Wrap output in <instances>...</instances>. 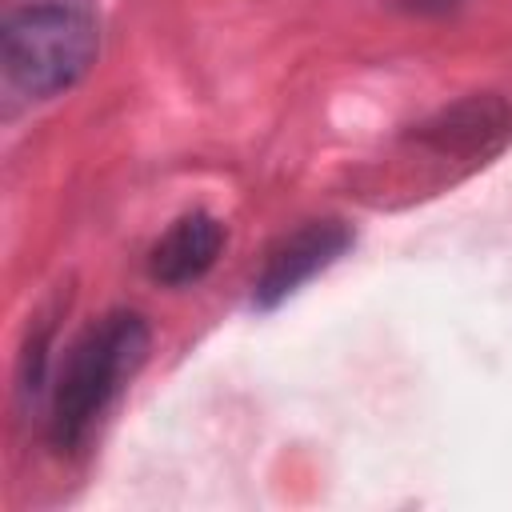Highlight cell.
I'll use <instances>...</instances> for the list:
<instances>
[{
	"instance_id": "cell-5",
	"label": "cell",
	"mask_w": 512,
	"mask_h": 512,
	"mask_svg": "<svg viewBox=\"0 0 512 512\" xmlns=\"http://www.w3.org/2000/svg\"><path fill=\"white\" fill-rule=\"evenodd\" d=\"M224 248V224L212 212H188L180 216L148 252V276L164 288L196 284L212 272Z\"/></svg>"
},
{
	"instance_id": "cell-6",
	"label": "cell",
	"mask_w": 512,
	"mask_h": 512,
	"mask_svg": "<svg viewBox=\"0 0 512 512\" xmlns=\"http://www.w3.org/2000/svg\"><path fill=\"white\" fill-rule=\"evenodd\" d=\"M460 0H412V8H420V12H448V8H456Z\"/></svg>"
},
{
	"instance_id": "cell-3",
	"label": "cell",
	"mask_w": 512,
	"mask_h": 512,
	"mask_svg": "<svg viewBox=\"0 0 512 512\" xmlns=\"http://www.w3.org/2000/svg\"><path fill=\"white\" fill-rule=\"evenodd\" d=\"M348 248H352V228L344 220H308V224H300L296 232L280 236L268 248L264 264L252 280V304L260 312L284 304L292 292H300V284H308L316 272L332 268Z\"/></svg>"
},
{
	"instance_id": "cell-4",
	"label": "cell",
	"mask_w": 512,
	"mask_h": 512,
	"mask_svg": "<svg viewBox=\"0 0 512 512\" xmlns=\"http://www.w3.org/2000/svg\"><path fill=\"white\" fill-rule=\"evenodd\" d=\"M420 140L440 156L484 160L512 140V104L500 96H472L444 108L420 128Z\"/></svg>"
},
{
	"instance_id": "cell-1",
	"label": "cell",
	"mask_w": 512,
	"mask_h": 512,
	"mask_svg": "<svg viewBox=\"0 0 512 512\" xmlns=\"http://www.w3.org/2000/svg\"><path fill=\"white\" fill-rule=\"evenodd\" d=\"M96 0H4L0 56L8 84L28 100L76 88L96 64Z\"/></svg>"
},
{
	"instance_id": "cell-2",
	"label": "cell",
	"mask_w": 512,
	"mask_h": 512,
	"mask_svg": "<svg viewBox=\"0 0 512 512\" xmlns=\"http://www.w3.org/2000/svg\"><path fill=\"white\" fill-rule=\"evenodd\" d=\"M148 340L152 336L140 312H108L68 348L52 388V416H48V432L60 452H72L88 440V432L108 412V404L140 372L148 356Z\"/></svg>"
}]
</instances>
